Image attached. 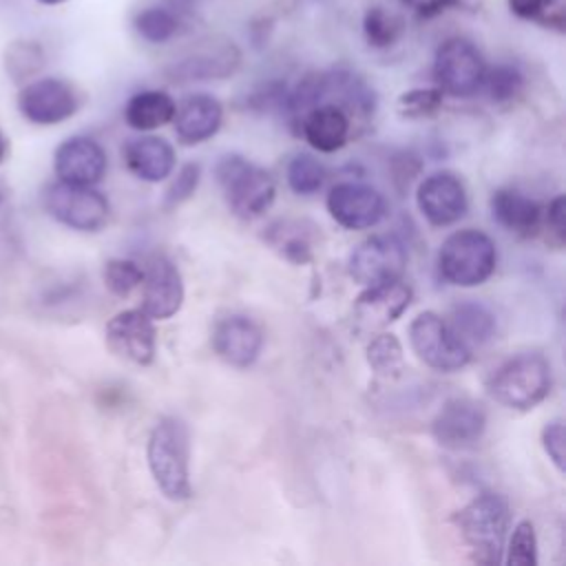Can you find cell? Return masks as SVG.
I'll return each mask as SVG.
<instances>
[{
	"label": "cell",
	"instance_id": "1",
	"mask_svg": "<svg viewBox=\"0 0 566 566\" xmlns=\"http://www.w3.org/2000/svg\"><path fill=\"white\" fill-rule=\"evenodd\" d=\"M148 469L157 489L172 502L192 497L190 482V431L177 416L157 420L146 447Z\"/></svg>",
	"mask_w": 566,
	"mask_h": 566
},
{
	"label": "cell",
	"instance_id": "2",
	"mask_svg": "<svg viewBox=\"0 0 566 566\" xmlns=\"http://www.w3.org/2000/svg\"><path fill=\"white\" fill-rule=\"evenodd\" d=\"M453 524L478 564H500L511 531V506L502 493L484 491L453 513Z\"/></svg>",
	"mask_w": 566,
	"mask_h": 566
},
{
	"label": "cell",
	"instance_id": "3",
	"mask_svg": "<svg viewBox=\"0 0 566 566\" xmlns=\"http://www.w3.org/2000/svg\"><path fill=\"white\" fill-rule=\"evenodd\" d=\"M553 387L551 363L539 352H522L506 358L486 380L489 396L502 407L528 411L537 407Z\"/></svg>",
	"mask_w": 566,
	"mask_h": 566
},
{
	"label": "cell",
	"instance_id": "4",
	"mask_svg": "<svg viewBox=\"0 0 566 566\" xmlns=\"http://www.w3.org/2000/svg\"><path fill=\"white\" fill-rule=\"evenodd\" d=\"M497 265L495 241L475 228L451 232L438 250V274L455 287L482 285Z\"/></svg>",
	"mask_w": 566,
	"mask_h": 566
},
{
	"label": "cell",
	"instance_id": "5",
	"mask_svg": "<svg viewBox=\"0 0 566 566\" xmlns=\"http://www.w3.org/2000/svg\"><path fill=\"white\" fill-rule=\"evenodd\" d=\"M214 177L230 212L239 219H256L274 203L276 186L270 172L241 155H223Z\"/></svg>",
	"mask_w": 566,
	"mask_h": 566
},
{
	"label": "cell",
	"instance_id": "6",
	"mask_svg": "<svg viewBox=\"0 0 566 566\" xmlns=\"http://www.w3.org/2000/svg\"><path fill=\"white\" fill-rule=\"evenodd\" d=\"M413 354L431 369L451 374L471 363V347L436 312H420L409 325Z\"/></svg>",
	"mask_w": 566,
	"mask_h": 566
},
{
	"label": "cell",
	"instance_id": "7",
	"mask_svg": "<svg viewBox=\"0 0 566 566\" xmlns=\"http://www.w3.org/2000/svg\"><path fill=\"white\" fill-rule=\"evenodd\" d=\"M486 62L480 49L462 35L447 38L433 55L436 86L451 97H471L482 88Z\"/></svg>",
	"mask_w": 566,
	"mask_h": 566
},
{
	"label": "cell",
	"instance_id": "8",
	"mask_svg": "<svg viewBox=\"0 0 566 566\" xmlns=\"http://www.w3.org/2000/svg\"><path fill=\"white\" fill-rule=\"evenodd\" d=\"M42 203L55 221L80 232H97L111 217L108 199L99 190L60 179L46 186Z\"/></svg>",
	"mask_w": 566,
	"mask_h": 566
},
{
	"label": "cell",
	"instance_id": "9",
	"mask_svg": "<svg viewBox=\"0 0 566 566\" xmlns=\"http://www.w3.org/2000/svg\"><path fill=\"white\" fill-rule=\"evenodd\" d=\"M407 268V248L396 234H371L349 254V276L367 287L391 279H402Z\"/></svg>",
	"mask_w": 566,
	"mask_h": 566
},
{
	"label": "cell",
	"instance_id": "10",
	"mask_svg": "<svg viewBox=\"0 0 566 566\" xmlns=\"http://www.w3.org/2000/svg\"><path fill=\"white\" fill-rule=\"evenodd\" d=\"M329 217L347 230H367L378 226L387 214L385 197L358 181H338L329 188L325 199Z\"/></svg>",
	"mask_w": 566,
	"mask_h": 566
},
{
	"label": "cell",
	"instance_id": "11",
	"mask_svg": "<svg viewBox=\"0 0 566 566\" xmlns=\"http://www.w3.org/2000/svg\"><path fill=\"white\" fill-rule=\"evenodd\" d=\"M486 431V411L471 398L447 400L431 420L433 440L449 451L473 449Z\"/></svg>",
	"mask_w": 566,
	"mask_h": 566
},
{
	"label": "cell",
	"instance_id": "12",
	"mask_svg": "<svg viewBox=\"0 0 566 566\" xmlns=\"http://www.w3.org/2000/svg\"><path fill=\"white\" fill-rule=\"evenodd\" d=\"M416 206L431 226H453L469 210L467 188L455 172L436 170L418 184Z\"/></svg>",
	"mask_w": 566,
	"mask_h": 566
},
{
	"label": "cell",
	"instance_id": "13",
	"mask_svg": "<svg viewBox=\"0 0 566 566\" xmlns=\"http://www.w3.org/2000/svg\"><path fill=\"white\" fill-rule=\"evenodd\" d=\"M80 97L75 88L60 77H40L29 82L18 95V108L24 119L53 126L75 115Z\"/></svg>",
	"mask_w": 566,
	"mask_h": 566
},
{
	"label": "cell",
	"instance_id": "14",
	"mask_svg": "<svg viewBox=\"0 0 566 566\" xmlns=\"http://www.w3.org/2000/svg\"><path fill=\"white\" fill-rule=\"evenodd\" d=\"M106 345L113 354L135 365H150L157 352V332L153 318L139 310L117 312L104 329Z\"/></svg>",
	"mask_w": 566,
	"mask_h": 566
},
{
	"label": "cell",
	"instance_id": "15",
	"mask_svg": "<svg viewBox=\"0 0 566 566\" xmlns=\"http://www.w3.org/2000/svg\"><path fill=\"white\" fill-rule=\"evenodd\" d=\"M184 279L179 268L166 256L155 254L144 268L142 279V310L153 321L170 318L181 310Z\"/></svg>",
	"mask_w": 566,
	"mask_h": 566
},
{
	"label": "cell",
	"instance_id": "16",
	"mask_svg": "<svg viewBox=\"0 0 566 566\" xmlns=\"http://www.w3.org/2000/svg\"><path fill=\"white\" fill-rule=\"evenodd\" d=\"M212 349L226 365L248 369L263 349V329L245 314H230L214 325Z\"/></svg>",
	"mask_w": 566,
	"mask_h": 566
},
{
	"label": "cell",
	"instance_id": "17",
	"mask_svg": "<svg viewBox=\"0 0 566 566\" xmlns=\"http://www.w3.org/2000/svg\"><path fill=\"white\" fill-rule=\"evenodd\" d=\"M413 292L402 279L367 285L354 303V321L360 329H380L411 305Z\"/></svg>",
	"mask_w": 566,
	"mask_h": 566
},
{
	"label": "cell",
	"instance_id": "18",
	"mask_svg": "<svg viewBox=\"0 0 566 566\" xmlns=\"http://www.w3.org/2000/svg\"><path fill=\"white\" fill-rule=\"evenodd\" d=\"M53 168L60 181L93 186L106 172V153L95 139L75 135L55 148Z\"/></svg>",
	"mask_w": 566,
	"mask_h": 566
},
{
	"label": "cell",
	"instance_id": "19",
	"mask_svg": "<svg viewBox=\"0 0 566 566\" xmlns=\"http://www.w3.org/2000/svg\"><path fill=\"white\" fill-rule=\"evenodd\" d=\"M223 122V106L208 93H192L175 108V135L184 146H197L217 135Z\"/></svg>",
	"mask_w": 566,
	"mask_h": 566
},
{
	"label": "cell",
	"instance_id": "20",
	"mask_svg": "<svg viewBox=\"0 0 566 566\" xmlns=\"http://www.w3.org/2000/svg\"><path fill=\"white\" fill-rule=\"evenodd\" d=\"M298 124V133L303 139L318 153H336L352 137V117L336 104L321 102L307 108Z\"/></svg>",
	"mask_w": 566,
	"mask_h": 566
},
{
	"label": "cell",
	"instance_id": "21",
	"mask_svg": "<svg viewBox=\"0 0 566 566\" xmlns=\"http://www.w3.org/2000/svg\"><path fill=\"white\" fill-rule=\"evenodd\" d=\"M175 161V148L157 135H142L124 146L126 168L148 184H157L170 177Z\"/></svg>",
	"mask_w": 566,
	"mask_h": 566
},
{
	"label": "cell",
	"instance_id": "22",
	"mask_svg": "<svg viewBox=\"0 0 566 566\" xmlns=\"http://www.w3.org/2000/svg\"><path fill=\"white\" fill-rule=\"evenodd\" d=\"M493 221L517 237L537 234L544 217V208L537 199L520 192L517 188H500L491 195Z\"/></svg>",
	"mask_w": 566,
	"mask_h": 566
},
{
	"label": "cell",
	"instance_id": "23",
	"mask_svg": "<svg viewBox=\"0 0 566 566\" xmlns=\"http://www.w3.org/2000/svg\"><path fill=\"white\" fill-rule=\"evenodd\" d=\"M241 53L232 42L221 46L203 49L172 66V77L179 82H201V80H221L232 75L239 69Z\"/></svg>",
	"mask_w": 566,
	"mask_h": 566
},
{
	"label": "cell",
	"instance_id": "24",
	"mask_svg": "<svg viewBox=\"0 0 566 566\" xmlns=\"http://www.w3.org/2000/svg\"><path fill=\"white\" fill-rule=\"evenodd\" d=\"M314 230L316 228L307 221L279 219L265 230L263 239L285 261L294 265H305L314 259Z\"/></svg>",
	"mask_w": 566,
	"mask_h": 566
},
{
	"label": "cell",
	"instance_id": "25",
	"mask_svg": "<svg viewBox=\"0 0 566 566\" xmlns=\"http://www.w3.org/2000/svg\"><path fill=\"white\" fill-rule=\"evenodd\" d=\"M175 108L177 104L166 91L148 88L128 97L124 106V119L133 130L148 133L170 124L175 117Z\"/></svg>",
	"mask_w": 566,
	"mask_h": 566
},
{
	"label": "cell",
	"instance_id": "26",
	"mask_svg": "<svg viewBox=\"0 0 566 566\" xmlns=\"http://www.w3.org/2000/svg\"><path fill=\"white\" fill-rule=\"evenodd\" d=\"M447 323L469 347L489 343L497 329L495 314L478 301H462L453 305Z\"/></svg>",
	"mask_w": 566,
	"mask_h": 566
},
{
	"label": "cell",
	"instance_id": "27",
	"mask_svg": "<svg viewBox=\"0 0 566 566\" xmlns=\"http://www.w3.org/2000/svg\"><path fill=\"white\" fill-rule=\"evenodd\" d=\"M367 365L382 380H396L407 371L405 352L396 334L380 332L367 343Z\"/></svg>",
	"mask_w": 566,
	"mask_h": 566
},
{
	"label": "cell",
	"instance_id": "28",
	"mask_svg": "<svg viewBox=\"0 0 566 566\" xmlns=\"http://www.w3.org/2000/svg\"><path fill=\"white\" fill-rule=\"evenodd\" d=\"M363 35L371 49H391L405 35V18L382 4H374L363 15Z\"/></svg>",
	"mask_w": 566,
	"mask_h": 566
},
{
	"label": "cell",
	"instance_id": "29",
	"mask_svg": "<svg viewBox=\"0 0 566 566\" xmlns=\"http://www.w3.org/2000/svg\"><path fill=\"white\" fill-rule=\"evenodd\" d=\"M133 27L137 31V35L150 44H164L168 40H172L179 31V18L175 11H170L168 7H146L142 9L135 20Z\"/></svg>",
	"mask_w": 566,
	"mask_h": 566
},
{
	"label": "cell",
	"instance_id": "30",
	"mask_svg": "<svg viewBox=\"0 0 566 566\" xmlns=\"http://www.w3.org/2000/svg\"><path fill=\"white\" fill-rule=\"evenodd\" d=\"M325 177H327L325 166L307 153L294 155L287 164V170H285V179H287L290 190L296 192V195H303V197L318 192L325 184Z\"/></svg>",
	"mask_w": 566,
	"mask_h": 566
},
{
	"label": "cell",
	"instance_id": "31",
	"mask_svg": "<svg viewBox=\"0 0 566 566\" xmlns=\"http://www.w3.org/2000/svg\"><path fill=\"white\" fill-rule=\"evenodd\" d=\"M482 88L486 91L491 102L509 104V102H513L522 93L524 75H522V71L515 64H509V62L495 64L491 69L486 66Z\"/></svg>",
	"mask_w": 566,
	"mask_h": 566
},
{
	"label": "cell",
	"instance_id": "32",
	"mask_svg": "<svg viewBox=\"0 0 566 566\" xmlns=\"http://www.w3.org/2000/svg\"><path fill=\"white\" fill-rule=\"evenodd\" d=\"M509 542L504 544V562L509 566H535L537 564V535L535 526L531 520H520L506 537Z\"/></svg>",
	"mask_w": 566,
	"mask_h": 566
},
{
	"label": "cell",
	"instance_id": "33",
	"mask_svg": "<svg viewBox=\"0 0 566 566\" xmlns=\"http://www.w3.org/2000/svg\"><path fill=\"white\" fill-rule=\"evenodd\" d=\"M442 99H444V93L438 86L411 88L398 97L396 108H398L400 117H405V119H424L440 111Z\"/></svg>",
	"mask_w": 566,
	"mask_h": 566
},
{
	"label": "cell",
	"instance_id": "34",
	"mask_svg": "<svg viewBox=\"0 0 566 566\" xmlns=\"http://www.w3.org/2000/svg\"><path fill=\"white\" fill-rule=\"evenodd\" d=\"M104 285L115 294V296H128L133 290L142 285L144 279V268H139L130 259H111L104 265Z\"/></svg>",
	"mask_w": 566,
	"mask_h": 566
},
{
	"label": "cell",
	"instance_id": "35",
	"mask_svg": "<svg viewBox=\"0 0 566 566\" xmlns=\"http://www.w3.org/2000/svg\"><path fill=\"white\" fill-rule=\"evenodd\" d=\"M199 177H201V166L197 161H188L184 164L175 179L170 181V186L166 188V195H164V203L168 208H175L179 203H184L186 199H190L199 186Z\"/></svg>",
	"mask_w": 566,
	"mask_h": 566
},
{
	"label": "cell",
	"instance_id": "36",
	"mask_svg": "<svg viewBox=\"0 0 566 566\" xmlns=\"http://www.w3.org/2000/svg\"><path fill=\"white\" fill-rule=\"evenodd\" d=\"M542 447L559 473H564V422L551 420L542 429Z\"/></svg>",
	"mask_w": 566,
	"mask_h": 566
},
{
	"label": "cell",
	"instance_id": "37",
	"mask_svg": "<svg viewBox=\"0 0 566 566\" xmlns=\"http://www.w3.org/2000/svg\"><path fill=\"white\" fill-rule=\"evenodd\" d=\"M564 208H566V201H564V195H557L548 201L546 210H544V226L546 230L551 232L553 241L557 245H564V239H566V223H564Z\"/></svg>",
	"mask_w": 566,
	"mask_h": 566
},
{
	"label": "cell",
	"instance_id": "38",
	"mask_svg": "<svg viewBox=\"0 0 566 566\" xmlns=\"http://www.w3.org/2000/svg\"><path fill=\"white\" fill-rule=\"evenodd\" d=\"M509 11L520 20H535L542 22V18L553 11L557 0H506Z\"/></svg>",
	"mask_w": 566,
	"mask_h": 566
},
{
	"label": "cell",
	"instance_id": "39",
	"mask_svg": "<svg viewBox=\"0 0 566 566\" xmlns=\"http://www.w3.org/2000/svg\"><path fill=\"white\" fill-rule=\"evenodd\" d=\"M402 7H409L418 18L431 20L453 7L460 4V0H400Z\"/></svg>",
	"mask_w": 566,
	"mask_h": 566
},
{
	"label": "cell",
	"instance_id": "40",
	"mask_svg": "<svg viewBox=\"0 0 566 566\" xmlns=\"http://www.w3.org/2000/svg\"><path fill=\"white\" fill-rule=\"evenodd\" d=\"M4 153H7V144H4V137L0 135V161H2V157H4Z\"/></svg>",
	"mask_w": 566,
	"mask_h": 566
},
{
	"label": "cell",
	"instance_id": "41",
	"mask_svg": "<svg viewBox=\"0 0 566 566\" xmlns=\"http://www.w3.org/2000/svg\"><path fill=\"white\" fill-rule=\"evenodd\" d=\"M38 2H42V4H62L66 0H38Z\"/></svg>",
	"mask_w": 566,
	"mask_h": 566
},
{
	"label": "cell",
	"instance_id": "42",
	"mask_svg": "<svg viewBox=\"0 0 566 566\" xmlns=\"http://www.w3.org/2000/svg\"><path fill=\"white\" fill-rule=\"evenodd\" d=\"M177 2H181V4H190L192 0H177Z\"/></svg>",
	"mask_w": 566,
	"mask_h": 566
},
{
	"label": "cell",
	"instance_id": "43",
	"mask_svg": "<svg viewBox=\"0 0 566 566\" xmlns=\"http://www.w3.org/2000/svg\"><path fill=\"white\" fill-rule=\"evenodd\" d=\"M0 203H2V195H0Z\"/></svg>",
	"mask_w": 566,
	"mask_h": 566
}]
</instances>
